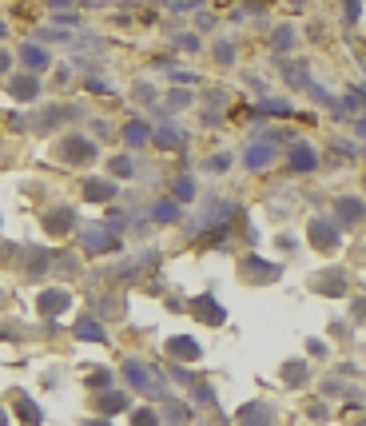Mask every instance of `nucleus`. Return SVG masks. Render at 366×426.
I'll list each match as a JSON object with an SVG mask.
<instances>
[{
    "instance_id": "nucleus-17",
    "label": "nucleus",
    "mask_w": 366,
    "mask_h": 426,
    "mask_svg": "<svg viewBox=\"0 0 366 426\" xmlns=\"http://www.w3.org/2000/svg\"><path fill=\"white\" fill-rule=\"evenodd\" d=\"M168 354L175 359V363H199L203 347H199L191 335H171V339H168Z\"/></svg>"
},
{
    "instance_id": "nucleus-46",
    "label": "nucleus",
    "mask_w": 366,
    "mask_h": 426,
    "mask_svg": "<svg viewBox=\"0 0 366 426\" xmlns=\"http://www.w3.org/2000/svg\"><path fill=\"white\" fill-rule=\"evenodd\" d=\"M48 4H52V13H68L76 0H48Z\"/></svg>"
},
{
    "instance_id": "nucleus-31",
    "label": "nucleus",
    "mask_w": 366,
    "mask_h": 426,
    "mask_svg": "<svg viewBox=\"0 0 366 426\" xmlns=\"http://www.w3.org/2000/svg\"><path fill=\"white\" fill-rule=\"evenodd\" d=\"M211 56H215L223 68H231V64H235V44H231V40H215V44H211Z\"/></svg>"
},
{
    "instance_id": "nucleus-14",
    "label": "nucleus",
    "mask_w": 366,
    "mask_h": 426,
    "mask_svg": "<svg viewBox=\"0 0 366 426\" xmlns=\"http://www.w3.org/2000/svg\"><path fill=\"white\" fill-rule=\"evenodd\" d=\"M68 307H72V291H68V287H48V291H40V299H36V311L44 319L64 315Z\"/></svg>"
},
{
    "instance_id": "nucleus-28",
    "label": "nucleus",
    "mask_w": 366,
    "mask_h": 426,
    "mask_svg": "<svg viewBox=\"0 0 366 426\" xmlns=\"http://www.w3.org/2000/svg\"><path fill=\"white\" fill-rule=\"evenodd\" d=\"M84 387L88 390H108V387H116V378H111L108 366H92V371L84 375Z\"/></svg>"
},
{
    "instance_id": "nucleus-10",
    "label": "nucleus",
    "mask_w": 366,
    "mask_h": 426,
    "mask_svg": "<svg viewBox=\"0 0 366 426\" xmlns=\"http://www.w3.org/2000/svg\"><path fill=\"white\" fill-rule=\"evenodd\" d=\"M362 215H366V199H358V195H339V199H334V223H339L342 232L358 227Z\"/></svg>"
},
{
    "instance_id": "nucleus-34",
    "label": "nucleus",
    "mask_w": 366,
    "mask_h": 426,
    "mask_svg": "<svg viewBox=\"0 0 366 426\" xmlns=\"http://www.w3.org/2000/svg\"><path fill=\"white\" fill-rule=\"evenodd\" d=\"M163 418H168L171 426H179V422H187V418H191V411H187V402H168Z\"/></svg>"
},
{
    "instance_id": "nucleus-55",
    "label": "nucleus",
    "mask_w": 366,
    "mask_h": 426,
    "mask_svg": "<svg viewBox=\"0 0 366 426\" xmlns=\"http://www.w3.org/2000/svg\"><path fill=\"white\" fill-rule=\"evenodd\" d=\"M123 4H140V0H123Z\"/></svg>"
},
{
    "instance_id": "nucleus-25",
    "label": "nucleus",
    "mask_w": 366,
    "mask_h": 426,
    "mask_svg": "<svg viewBox=\"0 0 366 426\" xmlns=\"http://www.w3.org/2000/svg\"><path fill=\"white\" fill-rule=\"evenodd\" d=\"M13 414H16V418H20L25 426H40V422H44V411H40L32 399H16V411H13Z\"/></svg>"
},
{
    "instance_id": "nucleus-49",
    "label": "nucleus",
    "mask_w": 366,
    "mask_h": 426,
    "mask_svg": "<svg viewBox=\"0 0 366 426\" xmlns=\"http://www.w3.org/2000/svg\"><path fill=\"white\" fill-rule=\"evenodd\" d=\"M311 354H315V359H323V354H327V347H323V339H311Z\"/></svg>"
},
{
    "instance_id": "nucleus-29",
    "label": "nucleus",
    "mask_w": 366,
    "mask_h": 426,
    "mask_svg": "<svg viewBox=\"0 0 366 426\" xmlns=\"http://www.w3.org/2000/svg\"><path fill=\"white\" fill-rule=\"evenodd\" d=\"M271 48L279 52V56H287V52L294 48V28L291 25H279L275 32H271Z\"/></svg>"
},
{
    "instance_id": "nucleus-32",
    "label": "nucleus",
    "mask_w": 366,
    "mask_h": 426,
    "mask_svg": "<svg viewBox=\"0 0 366 426\" xmlns=\"http://www.w3.org/2000/svg\"><path fill=\"white\" fill-rule=\"evenodd\" d=\"M64 116H76V108H68V104H56V108H48L44 116H40V128H56V124H64Z\"/></svg>"
},
{
    "instance_id": "nucleus-39",
    "label": "nucleus",
    "mask_w": 366,
    "mask_h": 426,
    "mask_svg": "<svg viewBox=\"0 0 366 426\" xmlns=\"http://www.w3.org/2000/svg\"><path fill=\"white\" fill-rule=\"evenodd\" d=\"M108 215H111V220H108V227H111V232H123V227H128V211H120V207H111Z\"/></svg>"
},
{
    "instance_id": "nucleus-1",
    "label": "nucleus",
    "mask_w": 366,
    "mask_h": 426,
    "mask_svg": "<svg viewBox=\"0 0 366 426\" xmlns=\"http://www.w3.org/2000/svg\"><path fill=\"white\" fill-rule=\"evenodd\" d=\"M56 159L68 164V168H92L100 159V144L84 132H68L56 140Z\"/></svg>"
},
{
    "instance_id": "nucleus-21",
    "label": "nucleus",
    "mask_w": 366,
    "mask_h": 426,
    "mask_svg": "<svg viewBox=\"0 0 366 426\" xmlns=\"http://www.w3.org/2000/svg\"><path fill=\"white\" fill-rule=\"evenodd\" d=\"M120 140L132 147V152H135V147H144V144H151V124H144V120H128V124L120 128Z\"/></svg>"
},
{
    "instance_id": "nucleus-52",
    "label": "nucleus",
    "mask_w": 366,
    "mask_h": 426,
    "mask_svg": "<svg viewBox=\"0 0 366 426\" xmlns=\"http://www.w3.org/2000/svg\"><path fill=\"white\" fill-rule=\"evenodd\" d=\"M84 426H111V422H108V418H88Z\"/></svg>"
},
{
    "instance_id": "nucleus-47",
    "label": "nucleus",
    "mask_w": 366,
    "mask_h": 426,
    "mask_svg": "<svg viewBox=\"0 0 366 426\" xmlns=\"http://www.w3.org/2000/svg\"><path fill=\"white\" fill-rule=\"evenodd\" d=\"M196 28H199V32H211V28H215V20H211V16H199Z\"/></svg>"
},
{
    "instance_id": "nucleus-16",
    "label": "nucleus",
    "mask_w": 366,
    "mask_h": 426,
    "mask_svg": "<svg viewBox=\"0 0 366 426\" xmlns=\"http://www.w3.org/2000/svg\"><path fill=\"white\" fill-rule=\"evenodd\" d=\"M243 275L251 283H275L283 275V267L279 263H267V259H259V255H247L243 259Z\"/></svg>"
},
{
    "instance_id": "nucleus-19",
    "label": "nucleus",
    "mask_w": 366,
    "mask_h": 426,
    "mask_svg": "<svg viewBox=\"0 0 366 426\" xmlns=\"http://www.w3.org/2000/svg\"><path fill=\"white\" fill-rule=\"evenodd\" d=\"M72 331H76L80 342H108V331H104V323H100L96 315H80Z\"/></svg>"
},
{
    "instance_id": "nucleus-6",
    "label": "nucleus",
    "mask_w": 366,
    "mask_h": 426,
    "mask_svg": "<svg viewBox=\"0 0 366 426\" xmlns=\"http://www.w3.org/2000/svg\"><path fill=\"white\" fill-rule=\"evenodd\" d=\"M120 375H123V382H128V390H144V394H159V387H156V371L144 363V359H123V366H120Z\"/></svg>"
},
{
    "instance_id": "nucleus-45",
    "label": "nucleus",
    "mask_w": 366,
    "mask_h": 426,
    "mask_svg": "<svg viewBox=\"0 0 366 426\" xmlns=\"http://www.w3.org/2000/svg\"><path fill=\"white\" fill-rule=\"evenodd\" d=\"M171 382H183V387H191L196 378H191V371H183V366H175V371H171Z\"/></svg>"
},
{
    "instance_id": "nucleus-2",
    "label": "nucleus",
    "mask_w": 366,
    "mask_h": 426,
    "mask_svg": "<svg viewBox=\"0 0 366 426\" xmlns=\"http://www.w3.org/2000/svg\"><path fill=\"white\" fill-rule=\"evenodd\" d=\"M80 244H84L88 255H108V251H120L123 239L111 232L108 223H88L84 232H80Z\"/></svg>"
},
{
    "instance_id": "nucleus-22",
    "label": "nucleus",
    "mask_w": 366,
    "mask_h": 426,
    "mask_svg": "<svg viewBox=\"0 0 366 426\" xmlns=\"http://www.w3.org/2000/svg\"><path fill=\"white\" fill-rule=\"evenodd\" d=\"M318 295H346V271H323V275H315V283H311Z\"/></svg>"
},
{
    "instance_id": "nucleus-48",
    "label": "nucleus",
    "mask_w": 366,
    "mask_h": 426,
    "mask_svg": "<svg viewBox=\"0 0 366 426\" xmlns=\"http://www.w3.org/2000/svg\"><path fill=\"white\" fill-rule=\"evenodd\" d=\"M8 120H13V132H25L28 128V116H8Z\"/></svg>"
},
{
    "instance_id": "nucleus-35",
    "label": "nucleus",
    "mask_w": 366,
    "mask_h": 426,
    "mask_svg": "<svg viewBox=\"0 0 366 426\" xmlns=\"http://www.w3.org/2000/svg\"><path fill=\"white\" fill-rule=\"evenodd\" d=\"M191 88H175V92H168V108L175 112V108H187V104H191Z\"/></svg>"
},
{
    "instance_id": "nucleus-8",
    "label": "nucleus",
    "mask_w": 366,
    "mask_h": 426,
    "mask_svg": "<svg viewBox=\"0 0 366 426\" xmlns=\"http://www.w3.org/2000/svg\"><path fill=\"white\" fill-rule=\"evenodd\" d=\"M44 232L48 235H56V239H64V235H72L76 227H80V220H76V207H68V204H60V207H48L44 211Z\"/></svg>"
},
{
    "instance_id": "nucleus-11",
    "label": "nucleus",
    "mask_w": 366,
    "mask_h": 426,
    "mask_svg": "<svg viewBox=\"0 0 366 426\" xmlns=\"http://www.w3.org/2000/svg\"><path fill=\"white\" fill-rule=\"evenodd\" d=\"M52 271V251L48 247H25V259H20V275L25 279H48Z\"/></svg>"
},
{
    "instance_id": "nucleus-53",
    "label": "nucleus",
    "mask_w": 366,
    "mask_h": 426,
    "mask_svg": "<svg viewBox=\"0 0 366 426\" xmlns=\"http://www.w3.org/2000/svg\"><path fill=\"white\" fill-rule=\"evenodd\" d=\"M287 4H291V8H303V4H306V0H287Z\"/></svg>"
},
{
    "instance_id": "nucleus-41",
    "label": "nucleus",
    "mask_w": 366,
    "mask_h": 426,
    "mask_svg": "<svg viewBox=\"0 0 366 426\" xmlns=\"http://www.w3.org/2000/svg\"><path fill=\"white\" fill-rule=\"evenodd\" d=\"M156 96H159V92H156V88H151V84H144V80L135 84V100H144V104H147V100H151V104H156Z\"/></svg>"
},
{
    "instance_id": "nucleus-50",
    "label": "nucleus",
    "mask_w": 366,
    "mask_h": 426,
    "mask_svg": "<svg viewBox=\"0 0 366 426\" xmlns=\"http://www.w3.org/2000/svg\"><path fill=\"white\" fill-rule=\"evenodd\" d=\"M354 319H358V323H366V299H358V303H354Z\"/></svg>"
},
{
    "instance_id": "nucleus-27",
    "label": "nucleus",
    "mask_w": 366,
    "mask_h": 426,
    "mask_svg": "<svg viewBox=\"0 0 366 426\" xmlns=\"http://www.w3.org/2000/svg\"><path fill=\"white\" fill-rule=\"evenodd\" d=\"M108 171L116 175V180H132V175H135L132 152H120V156H111V159H108Z\"/></svg>"
},
{
    "instance_id": "nucleus-30",
    "label": "nucleus",
    "mask_w": 366,
    "mask_h": 426,
    "mask_svg": "<svg viewBox=\"0 0 366 426\" xmlns=\"http://www.w3.org/2000/svg\"><path fill=\"white\" fill-rule=\"evenodd\" d=\"M128 414H132V426H159L163 422V414L151 411V406H132Z\"/></svg>"
},
{
    "instance_id": "nucleus-43",
    "label": "nucleus",
    "mask_w": 366,
    "mask_h": 426,
    "mask_svg": "<svg viewBox=\"0 0 366 426\" xmlns=\"http://www.w3.org/2000/svg\"><path fill=\"white\" fill-rule=\"evenodd\" d=\"M52 20H56V25H64V28H76V25H80V16H76V13H52Z\"/></svg>"
},
{
    "instance_id": "nucleus-38",
    "label": "nucleus",
    "mask_w": 366,
    "mask_h": 426,
    "mask_svg": "<svg viewBox=\"0 0 366 426\" xmlns=\"http://www.w3.org/2000/svg\"><path fill=\"white\" fill-rule=\"evenodd\" d=\"M203 168H208V171H227V168H231V156H208V159H203Z\"/></svg>"
},
{
    "instance_id": "nucleus-4",
    "label": "nucleus",
    "mask_w": 366,
    "mask_h": 426,
    "mask_svg": "<svg viewBox=\"0 0 366 426\" xmlns=\"http://www.w3.org/2000/svg\"><path fill=\"white\" fill-rule=\"evenodd\" d=\"M4 88H8V96H13L16 104H36V100L44 96V80H40L36 72H13L4 80Z\"/></svg>"
},
{
    "instance_id": "nucleus-51",
    "label": "nucleus",
    "mask_w": 366,
    "mask_h": 426,
    "mask_svg": "<svg viewBox=\"0 0 366 426\" xmlns=\"http://www.w3.org/2000/svg\"><path fill=\"white\" fill-rule=\"evenodd\" d=\"M354 132H358V135L366 140V116H358V120H354Z\"/></svg>"
},
{
    "instance_id": "nucleus-18",
    "label": "nucleus",
    "mask_w": 366,
    "mask_h": 426,
    "mask_svg": "<svg viewBox=\"0 0 366 426\" xmlns=\"http://www.w3.org/2000/svg\"><path fill=\"white\" fill-rule=\"evenodd\" d=\"M287 168L291 171H315L318 168V152L311 144H291V152H287Z\"/></svg>"
},
{
    "instance_id": "nucleus-13",
    "label": "nucleus",
    "mask_w": 366,
    "mask_h": 426,
    "mask_svg": "<svg viewBox=\"0 0 366 426\" xmlns=\"http://www.w3.org/2000/svg\"><path fill=\"white\" fill-rule=\"evenodd\" d=\"M187 307H191V315H196L199 323H208V327H223V323H227L223 303H219V299H211V295H196Z\"/></svg>"
},
{
    "instance_id": "nucleus-5",
    "label": "nucleus",
    "mask_w": 366,
    "mask_h": 426,
    "mask_svg": "<svg viewBox=\"0 0 366 426\" xmlns=\"http://www.w3.org/2000/svg\"><path fill=\"white\" fill-rule=\"evenodd\" d=\"M16 60L25 64V72H48L52 64H56V56H52L48 44H40V40H20V48H16Z\"/></svg>"
},
{
    "instance_id": "nucleus-24",
    "label": "nucleus",
    "mask_w": 366,
    "mask_h": 426,
    "mask_svg": "<svg viewBox=\"0 0 366 426\" xmlns=\"http://www.w3.org/2000/svg\"><path fill=\"white\" fill-rule=\"evenodd\" d=\"M279 375H283L287 387H306V378H311V363H306V359H287Z\"/></svg>"
},
{
    "instance_id": "nucleus-36",
    "label": "nucleus",
    "mask_w": 366,
    "mask_h": 426,
    "mask_svg": "<svg viewBox=\"0 0 366 426\" xmlns=\"http://www.w3.org/2000/svg\"><path fill=\"white\" fill-rule=\"evenodd\" d=\"M342 13H346V25H358L362 20V0H342Z\"/></svg>"
},
{
    "instance_id": "nucleus-15",
    "label": "nucleus",
    "mask_w": 366,
    "mask_h": 426,
    "mask_svg": "<svg viewBox=\"0 0 366 426\" xmlns=\"http://www.w3.org/2000/svg\"><path fill=\"white\" fill-rule=\"evenodd\" d=\"M235 422L239 426H275V406L255 399V402H247V406H239Z\"/></svg>"
},
{
    "instance_id": "nucleus-20",
    "label": "nucleus",
    "mask_w": 366,
    "mask_h": 426,
    "mask_svg": "<svg viewBox=\"0 0 366 426\" xmlns=\"http://www.w3.org/2000/svg\"><path fill=\"white\" fill-rule=\"evenodd\" d=\"M271 164H275V147L271 144H247V152H243L247 171H263V168H271Z\"/></svg>"
},
{
    "instance_id": "nucleus-44",
    "label": "nucleus",
    "mask_w": 366,
    "mask_h": 426,
    "mask_svg": "<svg viewBox=\"0 0 366 426\" xmlns=\"http://www.w3.org/2000/svg\"><path fill=\"white\" fill-rule=\"evenodd\" d=\"M179 48H183V52H199L203 44H199V36H196V32H187V36H179Z\"/></svg>"
},
{
    "instance_id": "nucleus-54",
    "label": "nucleus",
    "mask_w": 366,
    "mask_h": 426,
    "mask_svg": "<svg viewBox=\"0 0 366 426\" xmlns=\"http://www.w3.org/2000/svg\"><path fill=\"white\" fill-rule=\"evenodd\" d=\"M0 36H8V25H4V20H0Z\"/></svg>"
},
{
    "instance_id": "nucleus-42",
    "label": "nucleus",
    "mask_w": 366,
    "mask_h": 426,
    "mask_svg": "<svg viewBox=\"0 0 366 426\" xmlns=\"http://www.w3.org/2000/svg\"><path fill=\"white\" fill-rule=\"evenodd\" d=\"M306 414H311V418H315V422H327V402H311V406H306Z\"/></svg>"
},
{
    "instance_id": "nucleus-37",
    "label": "nucleus",
    "mask_w": 366,
    "mask_h": 426,
    "mask_svg": "<svg viewBox=\"0 0 366 426\" xmlns=\"http://www.w3.org/2000/svg\"><path fill=\"white\" fill-rule=\"evenodd\" d=\"M13 64H16V56L8 48H0V80H8V76H13Z\"/></svg>"
},
{
    "instance_id": "nucleus-9",
    "label": "nucleus",
    "mask_w": 366,
    "mask_h": 426,
    "mask_svg": "<svg viewBox=\"0 0 366 426\" xmlns=\"http://www.w3.org/2000/svg\"><path fill=\"white\" fill-rule=\"evenodd\" d=\"M151 144H156L159 152H183V147H187V132H183L175 120H159L156 128H151Z\"/></svg>"
},
{
    "instance_id": "nucleus-3",
    "label": "nucleus",
    "mask_w": 366,
    "mask_h": 426,
    "mask_svg": "<svg viewBox=\"0 0 366 426\" xmlns=\"http://www.w3.org/2000/svg\"><path fill=\"white\" fill-rule=\"evenodd\" d=\"M306 239H311V247H315V251L330 255V251L342 244V227L334 220H327V215H315V220H311V227H306Z\"/></svg>"
},
{
    "instance_id": "nucleus-12",
    "label": "nucleus",
    "mask_w": 366,
    "mask_h": 426,
    "mask_svg": "<svg viewBox=\"0 0 366 426\" xmlns=\"http://www.w3.org/2000/svg\"><path fill=\"white\" fill-rule=\"evenodd\" d=\"M80 195H84L88 204H111L120 195V183L104 180V175H84L80 180Z\"/></svg>"
},
{
    "instance_id": "nucleus-40",
    "label": "nucleus",
    "mask_w": 366,
    "mask_h": 426,
    "mask_svg": "<svg viewBox=\"0 0 366 426\" xmlns=\"http://www.w3.org/2000/svg\"><path fill=\"white\" fill-rule=\"evenodd\" d=\"M191 402H215V390H211L208 382H199V387L191 390Z\"/></svg>"
},
{
    "instance_id": "nucleus-33",
    "label": "nucleus",
    "mask_w": 366,
    "mask_h": 426,
    "mask_svg": "<svg viewBox=\"0 0 366 426\" xmlns=\"http://www.w3.org/2000/svg\"><path fill=\"white\" fill-rule=\"evenodd\" d=\"M259 112H263V116H294V108L287 104V100H263Z\"/></svg>"
},
{
    "instance_id": "nucleus-26",
    "label": "nucleus",
    "mask_w": 366,
    "mask_h": 426,
    "mask_svg": "<svg viewBox=\"0 0 366 426\" xmlns=\"http://www.w3.org/2000/svg\"><path fill=\"white\" fill-rule=\"evenodd\" d=\"M196 180H191V175H175V183H171V199H175V204H191V199H196Z\"/></svg>"
},
{
    "instance_id": "nucleus-7",
    "label": "nucleus",
    "mask_w": 366,
    "mask_h": 426,
    "mask_svg": "<svg viewBox=\"0 0 366 426\" xmlns=\"http://www.w3.org/2000/svg\"><path fill=\"white\" fill-rule=\"evenodd\" d=\"M92 406H96L100 418H111V414H123L132 411V390L128 387H108V390H96V399H92Z\"/></svg>"
},
{
    "instance_id": "nucleus-23",
    "label": "nucleus",
    "mask_w": 366,
    "mask_h": 426,
    "mask_svg": "<svg viewBox=\"0 0 366 426\" xmlns=\"http://www.w3.org/2000/svg\"><path fill=\"white\" fill-rule=\"evenodd\" d=\"M147 215H151L156 223H179L183 220V207L168 195V199H156V204L147 207Z\"/></svg>"
}]
</instances>
